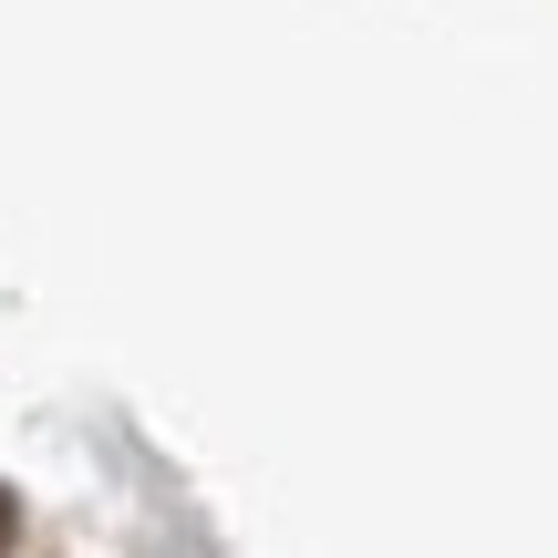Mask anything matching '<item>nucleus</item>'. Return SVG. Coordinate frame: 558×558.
<instances>
[]
</instances>
